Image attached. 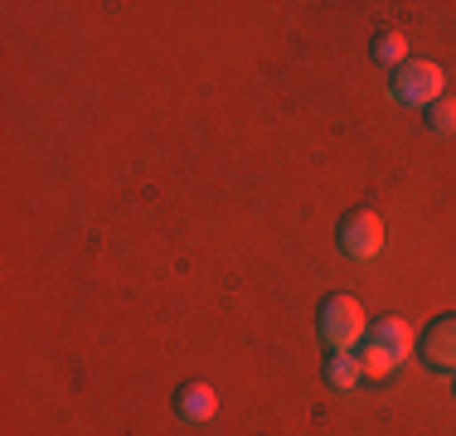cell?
<instances>
[{"instance_id":"obj_9","label":"cell","mask_w":456,"mask_h":436,"mask_svg":"<svg viewBox=\"0 0 456 436\" xmlns=\"http://www.w3.org/2000/svg\"><path fill=\"white\" fill-rule=\"evenodd\" d=\"M428 126L442 131V136H452L456 131V97H437V102L428 107Z\"/></svg>"},{"instance_id":"obj_1","label":"cell","mask_w":456,"mask_h":436,"mask_svg":"<svg viewBox=\"0 0 456 436\" xmlns=\"http://www.w3.org/2000/svg\"><path fill=\"white\" fill-rule=\"evenodd\" d=\"M321 340L330 344V354L335 349H350L354 340H364V311H360V301L354 296H325L321 301Z\"/></svg>"},{"instance_id":"obj_2","label":"cell","mask_w":456,"mask_h":436,"mask_svg":"<svg viewBox=\"0 0 456 436\" xmlns=\"http://www.w3.org/2000/svg\"><path fill=\"white\" fill-rule=\"evenodd\" d=\"M442 87H447V78L432 59H408L394 69V97L408 107H432L442 97Z\"/></svg>"},{"instance_id":"obj_10","label":"cell","mask_w":456,"mask_h":436,"mask_svg":"<svg viewBox=\"0 0 456 436\" xmlns=\"http://www.w3.org/2000/svg\"><path fill=\"white\" fill-rule=\"evenodd\" d=\"M360 368H364V374L369 378H388V374H394V359H388L384 354V349H374V344H364V354H360Z\"/></svg>"},{"instance_id":"obj_7","label":"cell","mask_w":456,"mask_h":436,"mask_svg":"<svg viewBox=\"0 0 456 436\" xmlns=\"http://www.w3.org/2000/svg\"><path fill=\"white\" fill-rule=\"evenodd\" d=\"M360 374H364V368H360V359H354L350 349H335V354L325 359V384H330V388H354V384H360Z\"/></svg>"},{"instance_id":"obj_8","label":"cell","mask_w":456,"mask_h":436,"mask_svg":"<svg viewBox=\"0 0 456 436\" xmlns=\"http://www.w3.org/2000/svg\"><path fill=\"white\" fill-rule=\"evenodd\" d=\"M374 59H379V63H394V69H398V63H408V39L398 35V29L379 35V39H374Z\"/></svg>"},{"instance_id":"obj_6","label":"cell","mask_w":456,"mask_h":436,"mask_svg":"<svg viewBox=\"0 0 456 436\" xmlns=\"http://www.w3.org/2000/svg\"><path fill=\"white\" fill-rule=\"evenodd\" d=\"M214 408H219V398H214V388L209 384H184L175 392V412L184 422H204V417H214Z\"/></svg>"},{"instance_id":"obj_3","label":"cell","mask_w":456,"mask_h":436,"mask_svg":"<svg viewBox=\"0 0 456 436\" xmlns=\"http://www.w3.org/2000/svg\"><path fill=\"white\" fill-rule=\"evenodd\" d=\"M340 247H345L354 262L379 257V247H384V218H379L374 209L345 214V218H340Z\"/></svg>"},{"instance_id":"obj_5","label":"cell","mask_w":456,"mask_h":436,"mask_svg":"<svg viewBox=\"0 0 456 436\" xmlns=\"http://www.w3.org/2000/svg\"><path fill=\"white\" fill-rule=\"evenodd\" d=\"M369 344L384 349V354L398 364V359H408V349H412V330H408L403 320H398V315H384V320L369 330Z\"/></svg>"},{"instance_id":"obj_4","label":"cell","mask_w":456,"mask_h":436,"mask_svg":"<svg viewBox=\"0 0 456 436\" xmlns=\"http://www.w3.org/2000/svg\"><path fill=\"white\" fill-rule=\"evenodd\" d=\"M418 354H422V364L437 368V374H456V315H442V320H432L428 330H422Z\"/></svg>"}]
</instances>
